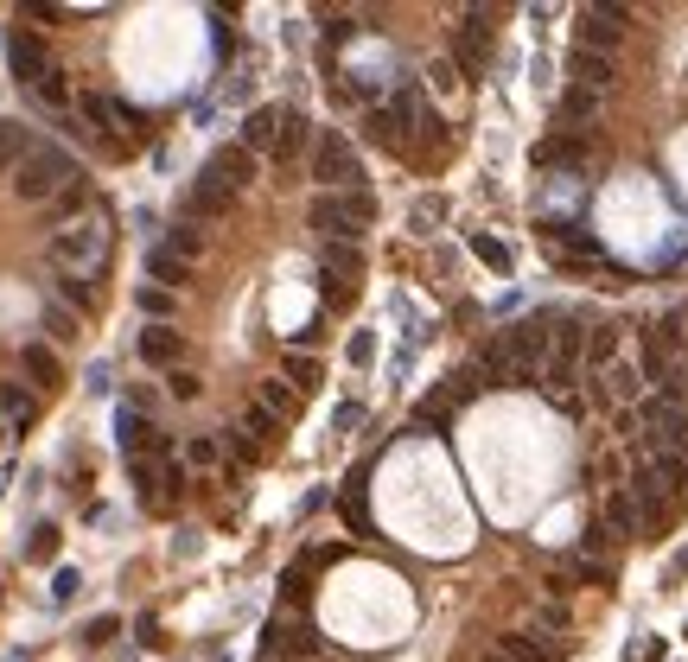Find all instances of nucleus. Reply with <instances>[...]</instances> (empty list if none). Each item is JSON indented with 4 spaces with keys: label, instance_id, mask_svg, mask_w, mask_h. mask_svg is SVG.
I'll use <instances>...</instances> for the list:
<instances>
[{
    "label": "nucleus",
    "instance_id": "8",
    "mask_svg": "<svg viewBox=\"0 0 688 662\" xmlns=\"http://www.w3.org/2000/svg\"><path fill=\"white\" fill-rule=\"evenodd\" d=\"M134 351H141V363H153V370H179V357H185V331H172V325H147L141 338H134Z\"/></svg>",
    "mask_w": 688,
    "mask_h": 662
},
{
    "label": "nucleus",
    "instance_id": "20",
    "mask_svg": "<svg viewBox=\"0 0 688 662\" xmlns=\"http://www.w3.org/2000/svg\"><path fill=\"white\" fill-rule=\"evenodd\" d=\"M32 147H39V141H32L26 121H0V172H20V160Z\"/></svg>",
    "mask_w": 688,
    "mask_h": 662
},
{
    "label": "nucleus",
    "instance_id": "37",
    "mask_svg": "<svg viewBox=\"0 0 688 662\" xmlns=\"http://www.w3.org/2000/svg\"><path fill=\"white\" fill-rule=\"evenodd\" d=\"M26 561H58V529H51V522H39V529H32Z\"/></svg>",
    "mask_w": 688,
    "mask_h": 662
},
{
    "label": "nucleus",
    "instance_id": "10",
    "mask_svg": "<svg viewBox=\"0 0 688 662\" xmlns=\"http://www.w3.org/2000/svg\"><path fill=\"white\" fill-rule=\"evenodd\" d=\"M204 179L223 185V191H243V185L255 179V153H243V147H217L211 160H204Z\"/></svg>",
    "mask_w": 688,
    "mask_h": 662
},
{
    "label": "nucleus",
    "instance_id": "11",
    "mask_svg": "<svg viewBox=\"0 0 688 662\" xmlns=\"http://www.w3.org/2000/svg\"><path fill=\"white\" fill-rule=\"evenodd\" d=\"M243 153H268V147H281V109L274 102H262V109H249L243 115V141H236Z\"/></svg>",
    "mask_w": 688,
    "mask_h": 662
},
{
    "label": "nucleus",
    "instance_id": "45",
    "mask_svg": "<svg viewBox=\"0 0 688 662\" xmlns=\"http://www.w3.org/2000/svg\"><path fill=\"white\" fill-rule=\"evenodd\" d=\"M351 363H357V370H370V363H376V338H370V331H357V338H351Z\"/></svg>",
    "mask_w": 688,
    "mask_h": 662
},
{
    "label": "nucleus",
    "instance_id": "43",
    "mask_svg": "<svg viewBox=\"0 0 688 662\" xmlns=\"http://www.w3.org/2000/svg\"><path fill=\"white\" fill-rule=\"evenodd\" d=\"M185 459H192V465H217L223 452H217V440H211V433H198V440L185 446Z\"/></svg>",
    "mask_w": 688,
    "mask_h": 662
},
{
    "label": "nucleus",
    "instance_id": "39",
    "mask_svg": "<svg viewBox=\"0 0 688 662\" xmlns=\"http://www.w3.org/2000/svg\"><path fill=\"white\" fill-rule=\"evenodd\" d=\"M287 382H300V389H313V382H319V363L306 357V351H300V357L287 351Z\"/></svg>",
    "mask_w": 688,
    "mask_h": 662
},
{
    "label": "nucleus",
    "instance_id": "36",
    "mask_svg": "<svg viewBox=\"0 0 688 662\" xmlns=\"http://www.w3.org/2000/svg\"><path fill=\"white\" fill-rule=\"evenodd\" d=\"M160 249H172L179 261H185V255H204V236H198V223H179V230H172V236L160 242Z\"/></svg>",
    "mask_w": 688,
    "mask_h": 662
},
{
    "label": "nucleus",
    "instance_id": "30",
    "mask_svg": "<svg viewBox=\"0 0 688 662\" xmlns=\"http://www.w3.org/2000/svg\"><path fill=\"white\" fill-rule=\"evenodd\" d=\"M344 223H351V236H364L376 223V198H370V191H344Z\"/></svg>",
    "mask_w": 688,
    "mask_h": 662
},
{
    "label": "nucleus",
    "instance_id": "6",
    "mask_svg": "<svg viewBox=\"0 0 688 662\" xmlns=\"http://www.w3.org/2000/svg\"><path fill=\"white\" fill-rule=\"evenodd\" d=\"M7 71L20 77L26 90L51 71V58H45V45H39V32H32V26H7Z\"/></svg>",
    "mask_w": 688,
    "mask_h": 662
},
{
    "label": "nucleus",
    "instance_id": "40",
    "mask_svg": "<svg viewBox=\"0 0 688 662\" xmlns=\"http://www.w3.org/2000/svg\"><path fill=\"white\" fill-rule=\"evenodd\" d=\"M243 427H249V433H281V414H268L262 402H249V408H243Z\"/></svg>",
    "mask_w": 688,
    "mask_h": 662
},
{
    "label": "nucleus",
    "instance_id": "48",
    "mask_svg": "<svg viewBox=\"0 0 688 662\" xmlns=\"http://www.w3.org/2000/svg\"><path fill=\"white\" fill-rule=\"evenodd\" d=\"M351 32H357V20H351V13H344V20L332 13V20H325V45H344V39H351Z\"/></svg>",
    "mask_w": 688,
    "mask_h": 662
},
{
    "label": "nucleus",
    "instance_id": "34",
    "mask_svg": "<svg viewBox=\"0 0 688 662\" xmlns=\"http://www.w3.org/2000/svg\"><path fill=\"white\" fill-rule=\"evenodd\" d=\"M134 306H141L153 325H166V319H172V293H166V287H141V293H134Z\"/></svg>",
    "mask_w": 688,
    "mask_h": 662
},
{
    "label": "nucleus",
    "instance_id": "38",
    "mask_svg": "<svg viewBox=\"0 0 688 662\" xmlns=\"http://www.w3.org/2000/svg\"><path fill=\"white\" fill-rule=\"evenodd\" d=\"M325 274H332V281H338V274H357V249H351V242H325Z\"/></svg>",
    "mask_w": 688,
    "mask_h": 662
},
{
    "label": "nucleus",
    "instance_id": "7",
    "mask_svg": "<svg viewBox=\"0 0 688 662\" xmlns=\"http://www.w3.org/2000/svg\"><path fill=\"white\" fill-rule=\"evenodd\" d=\"M625 20H631L625 7H587L580 13V51H606L612 58V45L625 39Z\"/></svg>",
    "mask_w": 688,
    "mask_h": 662
},
{
    "label": "nucleus",
    "instance_id": "17",
    "mask_svg": "<svg viewBox=\"0 0 688 662\" xmlns=\"http://www.w3.org/2000/svg\"><path fill=\"white\" fill-rule=\"evenodd\" d=\"M606 535H618V542H631V535L644 529V516H638V503H631V491H606Z\"/></svg>",
    "mask_w": 688,
    "mask_h": 662
},
{
    "label": "nucleus",
    "instance_id": "35",
    "mask_svg": "<svg viewBox=\"0 0 688 662\" xmlns=\"http://www.w3.org/2000/svg\"><path fill=\"white\" fill-rule=\"evenodd\" d=\"M115 631H122V618H115V612L90 618V624H83V650H102V643H115Z\"/></svg>",
    "mask_w": 688,
    "mask_h": 662
},
{
    "label": "nucleus",
    "instance_id": "49",
    "mask_svg": "<svg viewBox=\"0 0 688 662\" xmlns=\"http://www.w3.org/2000/svg\"><path fill=\"white\" fill-rule=\"evenodd\" d=\"M427 77H434L440 90H453V83H459V64H453V58H434V64H427Z\"/></svg>",
    "mask_w": 688,
    "mask_h": 662
},
{
    "label": "nucleus",
    "instance_id": "27",
    "mask_svg": "<svg viewBox=\"0 0 688 662\" xmlns=\"http://www.w3.org/2000/svg\"><path fill=\"white\" fill-rule=\"evenodd\" d=\"M612 363H618V325H599L587 338V370L599 376V370H612Z\"/></svg>",
    "mask_w": 688,
    "mask_h": 662
},
{
    "label": "nucleus",
    "instance_id": "14",
    "mask_svg": "<svg viewBox=\"0 0 688 662\" xmlns=\"http://www.w3.org/2000/svg\"><path fill=\"white\" fill-rule=\"evenodd\" d=\"M567 71H574V83H580V90H593V96H599V90H612V77H618L606 51H580V45L567 51Z\"/></svg>",
    "mask_w": 688,
    "mask_h": 662
},
{
    "label": "nucleus",
    "instance_id": "12",
    "mask_svg": "<svg viewBox=\"0 0 688 662\" xmlns=\"http://www.w3.org/2000/svg\"><path fill=\"white\" fill-rule=\"evenodd\" d=\"M115 440H122L128 459H141V452H153V440H160V433L147 427V414L134 408V402H122V408H115Z\"/></svg>",
    "mask_w": 688,
    "mask_h": 662
},
{
    "label": "nucleus",
    "instance_id": "26",
    "mask_svg": "<svg viewBox=\"0 0 688 662\" xmlns=\"http://www.w3.org/2000/svg\"><path fill=\"white\" fill-rule=\"evenodd\" d=\"M638 376H644L638 363H625V357H618L612 370H606V395H612V402H638V389H644Z\"/></svg>",
    "mask_w": 688,
    "mask_h": 662
},
{
    "label": "nucleus",
    "instance_id": "22",
    "mask_svg": "<svg viewBox=\"0 0 688 662\" xmlns=\"http://www.w3.org/2000/svg\"><path fill=\"white\" fill-rule=\"evenodd\" d=\"M96 300H102L96 274H58V306H71V312H90Z\"/></svg>",
    "mask_w": 688,
    "mask_h": 662
},
{
    "label": "nucleus",
    "instance_id": "44",
    "mask_svg": "<svg viewBox=\"0 0 688 662\" xmlns=\"http://www.w3.org/2000/svg\"><path fill=\"white\" fill-rule=\"evenodd\" d=\"M166 389L179 395V402H192V395H198V376H192V370H166Z\"/></svg>",
    "mask_w": 688,
    "mask_h": 662
},
{
    "label": "nucleus",
    "instance_id": "24",
    "mask_svg": "<svg viewBox=\"0 0 688 662\" xmlns=\"http://www.w3.org/2000/svg\"><path fill=\"white\" fill-rule=\"evenodd\" d=\"M128 484L141 503H166V484H160V465L153 459H128Z\"/></svg>",
    "mask_w": 688,
    "mask_h": 662
},
{
    "label": "nucleus",
    "instance_id": "29",
    "mask_svg": "<svg viewBox=\"0 0 688 662\" xmlns=\"http://www.w3.org/2000/svg\"><path fill=\"white\" fill-rule=\"evenodd\" d=\"M650 472H657V484H663V491L688 497V459H676V452H657V459H650Z\"/></svg>",
    "mask_w": 688,
    "mask_h": 662
},
{
    "label": "nucleus",
    "instance_id": "13",
    "mask_svg": "<svg viewBox=\"0 0 688 662\" xmlns=\"http://www.w3.org/2000/svg\"><path fill=\"white\" fill-rule=\"evenodd\" d=\"M306 223H313V230L325 236V242H357L351 236V223H344V191H319V198H313V211H306Z\"/></svg>",
    "mask_w": 688,
    "mask_h": 662
},
{
    "label": "nucleus",
    "instance_id": "23",
    "mask_svg": "<svg viewBox=\"0 0 688 662\" xmlns=\"http://www.w3.org/2000/svg\"><path fill=\"white\" fill-rule=\"evenodd\" d=\"M306 141H313V121H306L300 109H281V147L274 153H281V160H300Z\"/></svg>",
    "mask_w": 688,
    "mask_h": 662
},
{
    "label": "nucleus",
    "instance_id": "47",
    "mask_svg": "<svg viewBox=\"0 0 688 662\" xmlns=\"http://www.w3.org/2000/svg\"><path fill=\"white\" fill-rule=\"evenodd\" d=\"M415 421H421V427H427V433H440V427H446V421H453V408H446V402H427V408H421V414H415Z\"/></svg>",
    "mask_w": 688,
    "mask_h": 662
},
{
    "label": "nucleus",
    "instance_id": "15",
    "mask_svg": "<svg viewBox=\"0 0 688 662\" xmlns=\"http://www.w3.org/2000/svg\"><path fill=\"white\" fill-rule=\"evenodd\" d=\"M20 370H26L32 389H58V382H64V363H58L51 344H26V351H20Z\"/></svg>",
    "mask_w": 688,
    "mask_h": 662
},
{
    "label": "nucleus",
    "instance_id": "52",
    "mask_svg": "<svg viewBox=\"0 0 688 662\" xmlns=\"http://www.w3.org/2000/svg\"><path fill=\"white\" fill-rule=\"evenodd\" d=\"M485 662H510V656H497V650H485Z\"/></svg>",
    "mask_w": 688,
    "mask_h": 662
},
{
    "label": "nucleus",
    "instance_id": "31",
    "mask_svg": "<svg viewBox=\"0 0 688 662\" xmlns=\"http://www.w3.org/2000/svg\"><path fill=\"white\" fill-rule=\"evenodd\" d=\"M262 408L268 414H294L300 408V389H294V382H281V376H268L262 382Z\"/></svg>",
    "mask_w": 688,
    "mask_h": 662
},
{
    "label": "nucleus",
    "instance_id": "46",
    "mask_svg": "<svg viewBox=\"0 0 688 662\" xmlns=\"http://www.w3.org/2000/svg\"><path fill=\"white\" fill-rule=\"evenodd\" d=\"M357 421H364V402H338V408H332V427H338V433H351Z\"/></svg>",
    "mask_w": 688,
    "mask_h": 662
},
{
    "label": "nucleus",
    "instance_id": "16",
    "mask_svg": "<svg viewBox=\"0 0 688 662\" xmlns=\"http://www.w3.org/2000/svg\"><path fill=\"white\" fill-rule=\"evenodd\" d=\"M364 478H370V472H351V478H344V491H338V516L351 522V535H370V497H364Z\"/></svg>",
    "mask_w": 688,
    "mask_h": 662
},
{
    "label": "nucleus",
    "instance_id": "51",
    "mask_svg": "<svg viewBox=\"0 0 688 662\" xmlns=\"http://www.w3.org/2000/svg\"><path fill=\"white\" fill-rule=\"evenodd\" d=\"M77 204H83V185H71V191H64V198H58V204H51V217H71V211H77Z\"/></svg>",
    "mask_w": 688,
    "mask_h": 662
},
{
    "label": "nucleus",
    "instance_id": "2",
    "mask_svg": "<svg viewBox=\"0 0 688 662\" xmlns=\"http://www.w3.org/2000/svg\"><path fill=\"white\" fill-rule=\"evenodd\" d=\"M45 261L58 274H96L102 261H109V223L83 217V223H71V230H58L45 242Z\"/></svg>",
    "mask_w": 688,
    "mask_h": 662
},
{
    "label": "nucleus",
    "instance_id": "9",
    "mask_svg": "<svg viewBox=\"0 0 688 662\" xmlns=\"http://www.w3.org/2000/svg\"><path fill=\"white\" fill-rule=\"evenodd\" d=\"M230 204H236V191H223L198 172L192 191H185V223H217V217H230Z\"/></svg>",
    "mask_w": 688,
    "mask_h": 662
},
{
    "label": "nucleus",
    "instance_id": "41",
    "mask_svg": "<svg viewBox=\"0 0 688 662\" xmlns=\"http://www.w3.org/2000/svg\"><path fill=\"white\" fill-rule=\"evenodd\" d=\"M77 586H83V580H77V567H58V573H51V599H58V605H71V599H77Z\"/></svg>",
    "mask_w": 688,
    "mask_h": 662
},
{
    "label": "nucleus",
    "instance_id": "3",
    "mask_svg": "<svg viewBox=\"0 0 688 662\" xmlns=\"http://www.w3.org/2000/svg\"><path fill=\"white\" fill-rule=\"evenodd\" d=\"M313 179L325 185V191H364V160L351 153V141H344L338 128H325L319 134V147H313Z\"/></svg>",
    "mask_w": 688,
    "mask_h": 662
},
{
    "label": "nucleus",
    "instance_id": "18",
    "mask_svg": "<svg viewBox=\"0 0 688 662\" xmlns=\"http://www.w3.org/2000/svg\"><path fill=\"white\" fill-rule=\"evenodd\" d=\"M491 650H497V656H510V662H555V643L536 637V631H510V637H497Z\"/></svg>",
    "mask_w": 688,
    "mask_h": 662
},
{
    "label": "nucleus",
    "instance_id": "21",
    "mask_svg": "<svg viewBox=\"0 0 688 662\" xmlns=\"http://www.w3.org/2000/svg\"><path fill=\"white\" fill-rule=\"evenodd\" d=\"M555 115H561V128H587V121L599 115V96H593V90H580V83H574V90H561Z\"/></svg>",
    "mask_w": 688,
    "mask_h": 662
},
{
    "label": "nucleus",
    "instance_id": "42",
    "mask_svg": "<svg viewBox=\"0 0 688 662\" xmlns=\"http://www.w3.org/2000/svg\"><path fill=\"white\" fill-rule=\"evenodd\" d=\"M440 217H446V198H421V204H415V230H421V236L434 230Z\"/></svg>",
    "mask_w": 688,
    "mask_h": 662
},
{
    "label": "nucleus",
    "instance_id": "5",
    "mask_svg": "<svg viewBox=\"0 0 688 662\" xmlns=\"http://www.w3.org/2000/svg\"><path fill=\"white\" fill-rule=\"evenodd\" d=\"M638 421L650 427V440H657V452H676V459H688V408L663 402V395H650V402L638 408Z\"/></svg>",
    "mask_w": 688,
    "mask_h": 662
},
{
    "label": "nucleus",
    "instance_id": "33",
    "mask_svg": "<svg viewBox=\"0 0 688 662\" xmlns=\"http://www.w3.org/2000/svg\"><path fill=\"white\" fill-rule=\"evenodd\" d=\"M472 255L485 261L491 274H510V249H504V242H497V236H472Z\"/></svg>",
    "mask_w": 688,
    "mask_h": 662
},
{
    "label": "nucleus",
    "instance_id": "19",
    "mask_svg": "<svg viewBox=\"0 0 688 662\" xmlns=\"http://www.w3.org/2000/svg\"><path fill=\"white\" fill-rule=\"evenodd\" d=\"M0 414H7V427H13V433H26L32 421H39V402H32L26 382H7V389H0Z\"/></svg>",
    "mask_w": 688,
    "mask_h": 662
},
{
    "label": "nucleus",
    "instance_id": "50",
    "mask_svg": "<svg viewBox=\"0 0 688 662\" xmlns=\"http://www.w3.org/2000/svg\"><path fill=\"white\" fill-rule=\"evenodd\" d=\"M574 580H587V586H612V567H599V561H580V567H574Z\"/></svg>",
    "mask_w": 688,
    "mask_h": 662
},
{
    "label": "nucleus",
    "instance_id": "32",
    "mask_svg": "<svg viewBox=\"0 0 688 662\" xmlns=\"http://www.w3.org/2000/svg\"><path fill=\"white\" fill-rule=\"evenodd\" d=\"M580 153H587V141H542L536 147V166H574Z\"/></svg>",
    "mask_w": 688,
    "mask_h": 662
},
{
    "label": "nucleus",
    "instance_id": "4",
    "mask_svg": "<svg viewBox=\"0 0 688 662\" xmlns=\"http://www.w3.org/2000/svg\"><path fill=\"white\" fill-rule=\"evenodd\" d=\"M453 64L466 77H485V64H491V7H472L466 20H459L453 32Z\"/></svg>",
    "mask_w": 688,
    "mask_h": 662
},
{
    "label": "nucleus",
    "instance_id": "28",
    "mask_svg": "<svg viewBox=\"0 0 688 662\" xmlns=\"http://www.w3.org/2000/svg\"><path fill=\"white\" fill-rule=\"evenodd\" d=\"M77 331H83V312H71V306H58V300L45 306V338H51V344H71Z\"/></svg>",
    "mask_w": 688,
    "mask_h": 662
},
{
    "label": "nucleus",
    "instance_id": "1",
    "mask_svg": "<svg viewBox=\"0 0 688 662\" xmlns=\"http://www.w3.org/2000/svg\"><path fill=\"white\" fill-rule=\"evenodd\" d=\"M77 179H83V166L71 160V153L39 141V147L20 160V172H13V198H20V204H58Z\"/></svg>",
    "mask_w": 688,
    "mask_h": 662
},
{
    "label": "nucleus",
    "instance_id": "25",
    "mask_svg": "<svg viewBox=\"0 0 688 662\" xmlns=\"http://www.w3.org/2000/svg\"><path fill=\"white\" fill-rule=\"evenodd\" d=\"M147 274L172 293V287H185V274H192V268H185V261L172 255V249H147Z\"/></svg>",
    "mask_w": 688,
    "mask_h": 662
}]
</instances>
